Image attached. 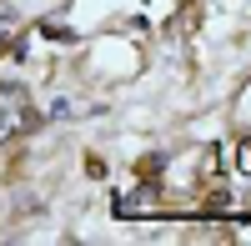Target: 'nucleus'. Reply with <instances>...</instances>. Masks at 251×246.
I'll return each instance as SVG.
<instances>
[{
  "instance_id": "f257e3e1",
  "label": "nucleus",
  "mask_w": 251,
  "mask_h": 246,
  "mask_svg": "<svg viewBox=\"0 0 251 246\" xmlns=\"http://www.w3.org/2000/svg\"><path fill=\"white\" fill-rule=\"evenodd\" d=\"M35 121H40V116H35L30 106H25V111H5V116H0V141H10L15 131H30Z\"/></svg>"
}]
</instances>
